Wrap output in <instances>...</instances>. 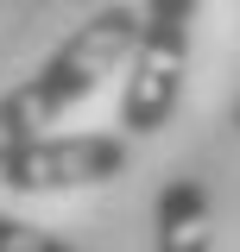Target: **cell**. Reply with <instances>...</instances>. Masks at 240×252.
<instances>
[{
  "label": "cell",
  "instance_id": "cell-6",
  "mask_svg": "<svg viewBox=\"0 0 240 252\" xmlns=\"http://www.w3.org/2000/svg\"><path fill=\"white\" fill-rule=\"evenodd\" d=\"M234 126H240V101H234Z\"/></svg>",
  "mask_w": 240,
  "mask_h": 252
},
{
  "label": "cell",
  "instance_id": "cell-4",
  "mask_svg": "<svg viewBox=\"0 0 240 252\" xmlns=\"http://www.w3.org/2000/svg\"><path fill=\"white\" fill-rule=\"evenodd\" d=\"M152 252H215V215H209V189L196 177H171L158 189L152 208Z\"/></svg>",
  "mask_w": 240,
  "mask_h": 252
},
{
  "label": "cell",
  "instance_id": "cell-5",
  "mask_svg": "<svg viewBox=\"0 0 240 252\" xmlns=\"http://www.w3.org/2000/svg\"><path fill=\"white\" fill-rule=\"evenodd\" d=\"M0 252H76V246L63 233H51V227H32V220L0 208Z\"/></svg>",
  "mask_w": 240,
  "mask_h": 252
},
{
  "label": "cell",
  "instance_id": "cell-1",
  "mask_svg": "<svg viewBox=\"0 0 240 252\" xmlns=\"http://www.w3.org/2000/svg\"><path fill=\"white\" fill-rule=\"evenodd\" d=\"M133 38H139V6H126V0L95 6L26 82L0 94V158L26 139H44L70 107H82L108 76H120L133 57Z\"/></svg>",
  "mask_w": 240,
  "mask_h": 252
},
{
  "label": "cell",
  "instance_id": "cell-2",
  "mask_svg": "<svg viewBox=\"0 0 240 252\" xmlns=\"http://www.w3.org/2000/svg\"><path fill=\"white\" fill-rule=\"evenodd\" d=\"M202 19V0H146L139 6V38L126 57V89H120V132L152 139L164 132L183 101L190 76V38Z\"/></svg>",
  "mask_w": 240,
  "mask_h": 252
},
{
  "label": "cell",
  "instance_id": "cell-3",
  "mask_svg": "<svg viewBox=\"0 0 240 252\" xmlns=\"http://www.w3.org/2000/svg\"><path fill=\"white\" fill-rule=\"evenodd\" d=\"M126 170V132H44L0 158V183L13 195H70L101 189Z\"/></svg>",
  "mask_w": 240,
  "mask_h": 252
}]
</instances>
